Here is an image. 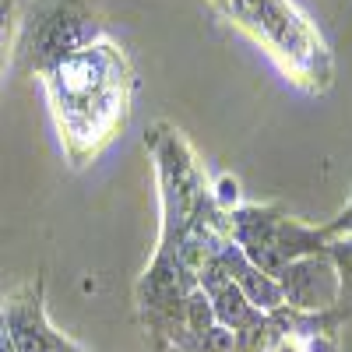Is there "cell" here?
<instances>
[{
  "instance_id": "15",
  "label": "cell",
  "mask_w": 352,
  "mask_h": 352,
  "mask_svg": "<svg viewBox=\"0 0 352 352\" xmlns=\"http://www.w3.org/2000/svg\"><path fill=\"white\" fill-rule=\"evenodd\" d=\"M320 232H324L328 240H335V236H352V201L342 208L338 219H331L328 226H320Z\"/></svg>"
},
{
  "instance_id": "9",
  "label": "cell",
  "mask_w": 352,
  "mask_h": 352,
  "mask_svg": "<svg viewBox=\"0 0 352 352\" xmlns=\"http://www.w3.org/2000/svg\"><path fill=\"white\" fill-rule=\"evenodd\" d=\"M208 300H212V310H215V324L226 328V331H232V335H243V331L257 328L261 320L268 317L264 310H257L232 282L226 289H219L215 296H208Z\"/></svg>"
},
{
  "instance_id": "18",
  "label": "cell",
  "mask_w": 352,
  "mask_h": 352,
  "mask_svg": "<svg viewBox=\"0 0 352 352\" xmlns=\"http://www.w3.org/2000/svg\"><path fill=\"white\" fill-rule=\"evenodd\" d=\"M60 352H81V349H78V345H71V342H67V345H64V349H60Z\"/></svg>"
},
{
  "instance_id": "8",
  "label": "cell",
  "mask_w": 352,
  "mask_h": 352,
  "mask_svg": "<svg viewBox=\"0 0 352 352\" xmlns=\"http://www.w3.org/2000/svg\"><path fill=\"white\" fill-rule=\"evenodd\" d=\"M219 257H222V264H226V272H229L232 285H236L257 310L275 314V310L285 307V303H282V289H278V282H275L272 275H264L257 264H250V261L243 257V250L232 243V240L219 250Z\"/></svg>"
},
{
  "instance_id": "14",
  "label": "cell",
  "mask_w": 352,
  "mask_h": 352,
  "mask_svg": "<svg viewBox=\"0 0 352 352\" xmlns=\"http://www.w3.org/2000/svg\"><path fill=\"white\" fill-rule=\"evenodd\" d=\"M300 324H303V314L292 317V328L282 331V335L275 338L272 352H307V345H303V338H300Z\"/></svg>"
},
{
  "instance_id": "1",
  "label": "cell",
  "mask_w": 352,
  "mask_h": 352,
  "mask_svg": "<svg viewBox=\"0 0 352 352\" xmlns=\"http://www.w3.org/2000/svg\"><path fill=\"white\" fill-rule=\"evenodd\" d=\"M46 88L74 166L92 159L102 144H109L127 127L134 102V71L127 53L109 39L46 71Z\"/></svg>"
},
{
  "instance_id": "11",
  "label": "cell",
  "mask_w": 352,
  "mask_h": 352,
  "mask_svg": "<svg viewBox=\"0 0 352 352\" xmlns=\"http://www.w3.org/2000/svg\"><path fill=\"white\" fill-rule=\"evenodd\" d=\"M328 257L335 261L338 278H342L338 317H345V314H352V236H335V240H328Z\"/></svg>"
},
{
  "instance_id": "19",
  "label": "cell",
  "mask_w": 352,
  "mask_h": 352,
  "mask_svg": "<svg viewBox=\"0 0 352 352\" xmlns=\"http://www.w3.org/2000/svg\"><path fill=\"white\" fill-rule=\"evenodd\" d=\"M212 4H215V8H219V4H222V0H212Z\"/></svg>"
},
{
  "instance_id": "4",
  "label": "cell",
  "mask_w": 352,
  "mask_h": 352,
  "mask_svg": "<svg viewBox=\"0 0 352 352\" xmlns=\"http://www.w3.org/2000/svg\"><path fill=\"white\" fill-rule=\"evenodd\" d=\"M148 148L155 155V173H159V201H162V236L159 247L173 250L180 243L184 229L190 226L194 212L201 208V201L212 194L208 180H204V169L194 155V148L187 144V138L169 127L159 124L148 134Z\"/></svg>"
},
{
  "instance_id": "12",
  "label": "cell",
  "mask_w": 352,
  "mask_h": 352,
  "mask_svg": "<svg viewBox=\"0 0 352 352\" xmlns=\"http://www.w3.org/2000/svg\"><path fill=\"white\" fill-rule=\"evenodd\" d=\"M215 328V310H212V300L204 296L201 289H194L187 296V331L190 335H204Z\"/></svg>"
},
{
  "instance_id": "7",
  "label": "cell",
  "mask_w": 352,
  "mask_h": 352,
  "mask_svg": "<svg viewBox=\"0 0 352 352\" xmlns=\"http://www.w3.org/2000/svg\"><path fill=\"white\" fill-rule=\"evenodd\" d=\"M0 328L8 331L11 345L18 352H60L67 345L64 335H56L50 328V320L43 314L39 292H25V296L4 303V314H0Z\"/></svg>"
},
{
  "instance_id": "3",
  "label": "cell",
  "mask_w": 352,
  "mask_h": 352,
  "mask_svg": "<svg viewBox=\"0 0 352 352\" xmlns=\"http://www.w3.org/2000/svg\"><path fill=\"white\" fill-rule=\"evenodd\" d=\"M229 240L272 278L296 257L328 254L324 232L289 219L275 204H240L236 212H229Z\"/></svg>"
},
{
  "instance_id": "5",
  "label": "cell",
  "mask_w": 352,
  "mask_h": 352,
  "mask_svg": "<svg viewBox=\"0 0 352 352\" xmlns=\"http://www.w3.org/2000/svg\"><path fill=\"white\" fill-rule=\"evenodd\" d=\"M106 39L102 18L88 0H46L25 36V60L32 71H53L60 60Z\"/></svg>"
},
{
  "instance_id": "16",
  "label": "cell",
  "mask_w": 352,
  "mask_h": 352,
  "mask_svg": "<svg viewBox=\"0 0 352 352\" xmlns=\"http://www.w3.org/2000/svg\"><path fill=\"white\" fill-rule=\"evenodd\" d=\"M11 25H14V0H0V64H4V50L11 39Z\"/></svg>"
},
{
  "instance_id": "2",
  "label": "cell",
  "mask_w": 352,
  "mask_h": 352,
  "mask_svg": "<svg viewBox=\"0 0 352 352\" xmlns=\"http://www.w3.org/2000/svg\"><path fill=\"white\" fill-rule=\"evenodd\" d=\"M219 11L268 50L296 85L310 92H324L331 85V53L289 0H222Z\"/></svg>"
},
{
  "instance_id": "13",
  "label": "cell",
  "mask_w": 352,
  "mask_h": 352,
  "mask_svg": "<svg viewBox=\"0 0 352 352\" xmlns=\"http://www.w3.org/2000/svg\"><path fill=\"white\" fill-rule=\"evenodd\" d=\"M212 197L222 212H236L240 208V184L232 176H219V184L212 187Z\"/></svg>"
},
{
  "instance_id": "10",
  "label": "cell",
  "mask_w": 352,
  "mask_h": 352,
  "mask_svg": "<svg viewBox=\"0 0 352 352\" xmlns=\"http://www.w3.org/2000/svg\"><path fill=\"white\" fill-rule=\"evenodd\" d=\"M169 352H236V338H232V331L215 324L212 331H204V335L184 331L180 338L169 345Z\"/></svg>"
},
{
  "instance_id": "6",
  "label": "cell",
  "mask_w": 352,
  "mask_h": 352,
  "mask_svg": "<svg viewBox=\"0 0 352 352\" xmlns=\"http://www.w3.org/2000/svg\"><path fill=\"white\" fill-rule=\"evenodd\" d=\"M282 289V303L296 314H338L342 278L328 254H307L289 261L275 275Z\"/></svg>"
},
{
  "instance_id": "17",
  "label": "cell",
  "mask_w": 352,
  "mask_h": 352,
  "mask_svg": "<svg viewBox=\"0 0 352 352\" xmlns=\"http://www.w3.org/2000/svg\"><path fill=\"white\" fill-rule=\"evenodd\" d=\"M0 352H18L14 345H11V338H8V331L0 328Z\"/></svg>"
}]
</instances>
